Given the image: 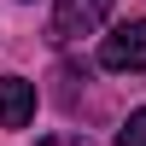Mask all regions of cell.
<instances>
[{"instance_id":"obj_1","label":"cell","mask_w":146,"mask_h":146,"mask_svg":"<svg viewBox=\"0 0 146 146\" xmlns=\"http://www.w3.org/2000/svg\"><path fill=\"white\" fill-rule=\"evenodd\" d=\"M100 64L105 70H146V18L117 23L111 35L100 41Z\"/></svg>"},{"instance_id":"obj_2","label":"cell","mask_w":146,"mask_h":146,"mask_svg":"<svg viewBox=\"0 0 146 146\" xmlns=\"http://www.w3.org/2000/svg\"><path fill=\"white\" fill-rule=\"evenodd\" d=\"M111 12V0H53V41H82Z\"/></svg>"},{"instance_id":"obj_3","label":"cell","mask_w":146,"mask_h":146,"mask_svg":"<svg viewBox=\"0 0 146 146\" xmlns=\"http://www.w3.org/2000/svg\"><path fill=\"white\" fill-rule=\"evenodd\" d=\"M29 117H35V82L0 76V129H23Z\"/></svg>"},{"instance_id":"obj_4","label":"cell","mask_w":146,"mask_h":146,"mask_svg":"<svg viewBox=\"0 0 146 146\" xmlns=\"http://www.w3.org/2000/svg\"><path fill=\"white\" fill-rule=\"evenodd\" d=\"M117 146H146V111H129V123L117 129Z\"/></svg>"}]
</instances>
